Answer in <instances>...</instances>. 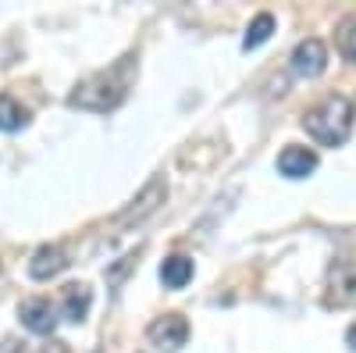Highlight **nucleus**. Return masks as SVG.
I'll list each match as a JSON object with an SVG mask.
<instances>
[{
	"instance_id": "nucleus-8",
	"label": "nucleus",
	"mask_w": 356,
	"mask_h": 353,
	"mask_svg": "<svg viewBox=\"0 0 356 353\" xmlns=\"http://www.w3.org/2000/svg\"><path fill=\"white\" fill-rule=\"evenodd\" d=\"M68 264L72 260H68V250L61 243H47L33 253V260H29V275H33L36 282H50V279L61 275Z\"/></svg>"
},
{
	"instance_id": "nucleus-7",
	"label": "nucleus",
	"mask_w": 356,
	"mask_h": 353,
	"mask_svg": "<svg viewBox=\"0 0 356 353\" xmlns=\"http://www.w3.org/2000/svg\"><path fill=\"white\" fill-rule=\"evenodd\" d=\"M18 317L33 336H54L57 321H61V311H57V304H50L47 297H33L18 307Z\"/></svg>"
},
{
	"instance_id": "nucleus-1",
	"label": "nucleus",
	"mask_w": 356,
	"mask_h": 353,
	"mask_svg": "<svg viewBox=\"0 0 356 353\" xmlns=\"http://www.w3.org/2000/svg\"><path fill=\"white\" fill-rule=\"evenodd\" d=\"M136 72H139V57L136 54H122L114 65H107V68H100L93 75H86L72 90L68 104L82 107V111L107 114V111H114L118 104L129 97L132 82H136Z\"/></svg>"
},
{
	"instance_id": "nucleus-5",
	"label": "nucleus",
	"mask_w": 356,
	"mask_h": 353,
	"mask_svg": "<svg viewBox=\"0 0 356 353\" xmlns=\"http://www.w3.org/2000/svg\"><path fill=\"white\" fill-rule=\"evenodd\" d=\"M146 339H150V346H157L161 353H178L189 343V321L182 314H164V317L146 325Z\"/></svg>"
},
{
	"instance_id": "nucleus-3",
	"label": "nucleus",
	"mask_w": 356,
	"mask_h": 353,
	"mask_svg": "<svg viewBox=\"0 0 356 353\" xmlns=\"http://www.w3.org/2000/svg\"><path fill=\"white\" fill-rule=\"evenodd\" d=\"M164 200H168V182H164V175H154V179L139 189V196L129 200V207H122L114 214V225L118 228H132V225L146 221L150 214H157Z\"/></svg>"
},
{
	"instance_id": "nucleus-2",
	"label": "nucleus",
	"mask_w": 356,
	"mask_h": 353,
	"mask_svg": "<svg viewBox=\"0 0 356 353\" xmlns=\"http://www.w3.org/2000/svg\"><path fill=\"white\" fill-rule=\"evenodd\" d=\"M353 118H356V104L346 93H328L324 100L303 111V129L321 146H342L353 132Z\"/></svg>"
},
{
	"instance_id": "nucleus-11",
	"label": "nucleus",
	"mask_w": 356,
	"mask_h": 353,
	"mask_svg": "<svg viewBox=\"0 0 356 353\" xmlns=\"http://www.w3.org/2000/svg\"><path fill=\"white\" fill-rule=\"evenodd\" d=\"M193 260L186 257V253H171V257H164V264H161V282L168 285V289H182L189 279H193Z\"/></svg>"
},
{
	"instance_id": "nucleus-14",
	"label": "nucleus",
	"mask_w": 356,
	"mask_h": 353,
	"mask_svg": "<svg viewBox=\"0 0 356 353\" xmlns=\"http://www.w3.org/2000/svg\"><path fill=\"white\" fill-rule=\"evenodd\" d=\"M335 47H339V54L346 57V61L356 65V15H349V18L339 22V29H335Z\"/></svg>"
},
{
	"instance_id": "nucleus-4",
	"label": "nucleus",
	"mask_w": 356,
	"mask_h": 353,
	"mask_svg": "<svg viewBox=\"0 0 356 353\" xmlns=\"http://www.w3.org/2000/svg\"><path fill=\"white\" fill-rule=\"evenodd\" d=\"M324 304H328V307L356 304V257L332 260L328 279H324Z\"/></svg>"
},
{
	"instance_id": "nucleus-15",
	"label": "nucleus",
	"mask_w": 356,
	"mask_h": 353,
	"mask_svg": "<svg viewBox=\"0 0 356 353\" xmlns=\"http://www.w3.org/2000/svg\"><path fill=\"white\" fill-rule=\"evenodd\" d=\"M132 268H136V253H125L122 260L114 264V268H107V282H111V285H122V279H125Z\"/></svg>"
},
{
	"instance_id": "nucleus-16",
	"label": "nucleus",
	"mask_w": 356,
	"mask_h": 353,
	"mask_svg": "<svg viewBox=\"0 0 356 353\" xmlns=\"http://www.w3.org/2000/svg\"><path fill=\"white\" fill-rule=\"evenodd\" d=\"M0 353H29V346H25L22 339H15V336H8L4 343H0Z\"/></svg>"
},
{
	"instance_id": "nucleus-10",
	"label": "nucleus",
	"mask_w": 356,
	"mask_h": 353,
	"mask_svg": "<svg viewBox=\"0 0 356 353\" xmlns=\"http://www.w3.org/2000/svg\"><path fill=\"white\" fill-rule=\"evenodd\" d=\"M314 168H317V154L310 150V146L289 143L285 150L278 154V171L285 175V179H307Z\"/></svg>"
},
{
	"instance_id": "nucleus-18",
	"label": "nucleus",
	"mask_w": 356,
	"mask_h": 353,
	"mask_svg": "<svg viewBox=\"0 0 356 353\" xmlns=\"http://www.w3.org/2000/svg\"><path fill=\"white\" fill-rule=\"evenodd\" d=\"M346 346L356 353V325H349V329H346Z\"/></svg>"
},
{
	"instance_id": "nucleus-12",
	"label": "nucleus",
	"mask_w": 356,
	"mask_h": 353,
	"mask_svg": "<svg viewBox=\"0 0 356 353\" xmlns=\"http://www.w3.org/2000/svg\"><path fill=\"white\" fill-rule=\"evenodd\" d=\"M25 125H29V111L11 93H0V132H18Z\"/></svg>"
},
{
	"instance_id": "nucleus-17",
	"label": "nucleus",
	"mask_w": 356,
	"mask_h": 353,
	"mask_svg": "<svg viewBox=\"0 0 356 353\" xmlns=\"http://www.w3.org/2000/svg\"><path fill=\"white\" fill-rule=\"evenodd\" d=\"M40 353H68V343H61V339H50L47 346H40Z\"/></svg>"
},
{
	"instance_id": "nucleus-13",
	"label": "nucleus",
	"mask_w": 356,
	"mask_h": 353,
	"mask_svg": "<svg viewBox=\"0 0 356 353\" xmlns=\"http://www.w3.org/2000/svg\"><path fill=\"white\" fill-rule=\"evenodd\" d=\"M271 33H275V15H271V11H260V15L250 22L246 36H243V50H257L260 43L271 40Z\"/></svg>"
},
{
	"instance_id": "nucleus-6",
	"label": "nucleus",
	"mask_w": 356,
	"mask_h": 353,
	"mask_svg": "<svg viewBox=\"0 0 356 353\" xmlns=\"http://www.w3.org/2000/svg\"><path fill=\"white\" fill-rule=\"evenodd\" d=\"M289 68H292L296 79H317V75H324V68H328V47H324L317 36L300 40L296 50H292V57H289Z\"/></svg>"
},
{
	"instance_id": "nucleus-9",
	"label": "nucleus",
	"mask_w": 356,
	"mask_h": 353,
	"mask_svg": "<svg viewBox=\"0 0 356 353\" xmlns=\"http://www.w3.org/2000/svg\"><path fill=\"white\" fill-rule=\"evenodd\" d=\"M89 307H93V289H89L86 282H72V285H65L61 304H57V311H61L65 321H72V325H82L86 314H89Z\"/></svg>"
}]
</instances>
